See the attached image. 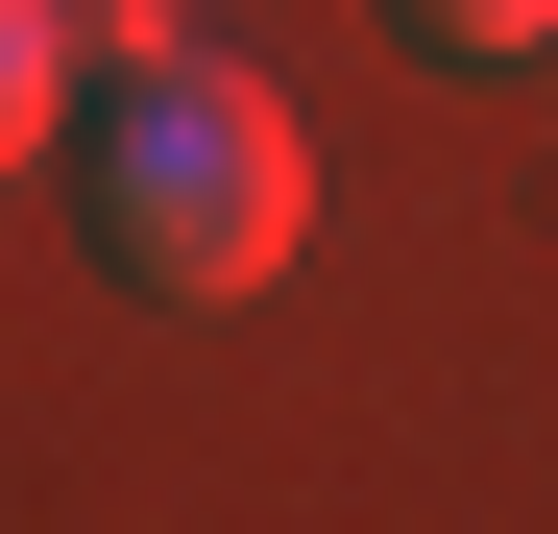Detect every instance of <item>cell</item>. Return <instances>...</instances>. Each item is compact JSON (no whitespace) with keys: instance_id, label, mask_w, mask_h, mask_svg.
I'll return each instance as SVG.
<instances>
[{"instance_id":"1","label":"cell","mask_w":558,"mask_h":534,"mask_svg":"<svg viewBox=\"0 0 558 534\" xmlns=\"http://www.w3.org/2000/svg\"><path fill=\"white\" fill-rule=\"evenodd\" d=\"M73 170H98V267L146 316H219V292H267L292 267V219H316V146H292V98L267 73H219V49H146V73H98L73 98Z\"/></svg>"},{"instance_id":"2","label":"cell","mask_w":558,"mask_h":534,"mask_svg":"<svg viewBox=\"0 0 558 534\" xmlns=\"http://www.w3.org/2000/svg\"><path fill=\"white\" fill-rule=\"evenodd\" d=\"M73 98H98V0H0V170H25Z\"/></svg>"},{"instance_id":"4","label":"cell","mask_w":558,"mask_h":534,"mask_svg":"<svg viewBox=\"0 0 558 534\" xmlns=\"http://www.w3.org/2000/svg\"><path fill=\"white\" fill-rule=\"evenodd\" d=\"M146 49H170V0H98V73H146Z\"/></svg>"},{"instance_id":"3","label":"cell","mask_w":558,"mask_h":534,"mask_svg":"<svg viewBox=\"0 0 558 534\" xmlns=\"http://www.w3.org/2000/svg\"><path fill=\"white\" fill-rule=\"evenodd\" d=\"M389 25L461 49V73H534V49H558V0H389Z\"/></svg>"}]
</instances>
